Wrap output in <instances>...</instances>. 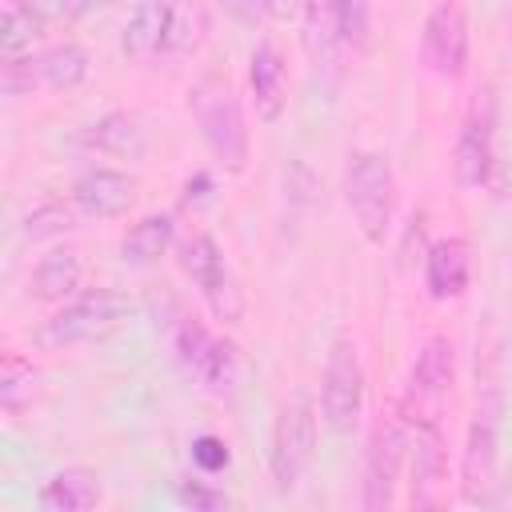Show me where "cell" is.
Instances as JSON below:
<instances>
[{
    "label": "cell",
    "instance_id": "5b68a950",
    "mask_svg": "<svg viewBox=\"0 0 512 512\" xmlns=\"http://www.w3.org/2000/svg\"><path fill=\"white\" fill-rule=\"evenodd\" d=\"M412 436H408V416L404 412H384L368 436V452H364V496L360 504L368 512H384L396 504V488H400V472L408 460Z\"/></svg>",
    "mask_w": 512,
    "mask_h": 512
},
{
    "label": "cell",
    "instance_id": "7402d4cb",
    "mask_svg": "<svg viewBox=\"0 0 512 512\" xmlns=\"http://www.w3.org/2000/svg\"><path fill=\"white\" fill-rule=\"evenodd\" d=\"M212 28V16H208V4L204 0H176L172 4V24H168V40H164V52L176 56V52H192L204 44Z\"/></svg>",
    "mask_w": 512,
    "mask_h": 512
},
{
    "label": "cell",
    "instance_id": "4fadbf2b",
    "mask_svg": "<svg viewBox=\"0 0 512 512\" xmlns=\"http://www.w3.org/2000/svg\"><path fill=\"white\" fill-rule=\"evenodd\" d=\"M452 172L460 188H488L496 176V136H492V112H476L460 136H456V152H452Z\"/></svg>",
    "mask_w": 512,
    "mask_h": 512
},
{
    "label": "cell",
    "instance_id": "e0dca14e",
    "mask_svg": "<svg viewBox=\"0 0 512 512\" xmlns=\"http://www.w3.org/2000/svg\"><path fill=\"white\" fill-rule=\"evenodd\" d=\"M172 4L176 0H136L132 16L120 32V48L132 60H152L164 52L168 40V24H172Z\"/></svg>",
    "mask_w": 512,
    "mask_h": 512
},
{
    "label": "cell",
    "instance_id": "d6a6232c",
    "mask_svg": "<svg viewBox=\"0 0 512 512\" xmlns=\"http://www.w3.org/2000/svg\"><path fill=\"white\" fill-rule=\"evenodd\" d=\"M256 8H260L268 20H280V24H288V20L304 16L308 0H256Z\"/></svg>",
    "mask_w": 512,
    "mask_h": 512
},
{
    "label": "cell",
    "instance_id": "277c9868",
    "mask_svg": "<svg viewBox=\"0 0 512 512\" xmlns=\"http://www.w3.org/2000/svg\"><path fill=\"white\" fill-rule=\"evenodd\" d=\"M364 416V364L348 336H336L320 380V420L336 436H352Z\"/></svg>",
    "mask_w": 512,
    "mask_h": 512
},
{
    "label": "cell",
    "instance_id": "cb8c5ba5",
    "mask_svg": "<svg viewBox=\"0 0 512 512\" xmlns=\"http://www.w3.org/2000/svg\"><path fill=\"white\" fill-rule=\"evenodd\" d=\"M240 368H244L240 348H236L232 340L216 336V340H212V348L204 352V360H200V368H196L192 376H196L204 388H212V392H228V388H236Z\"/></svg>",
    "mask_w": 512,
    "mask_h": 512
},
{
    "label": "cell",
    "instance_id": "ba28073f",
    "mask_svg": "<svg viewBox=\"0 0 512 512\" xmlns=\"http://www.w3.org/2000/svg\"><path fill=\"white\" fill-rule=\"evenodd\" d=\"M420 56L440 80L468 72V16L456 0H436L420 28Z\"/></svg>",
    "mask_w": 512,
    "mask_h": 512
},
{
    "label": "cell",
    "instance_id": "ffe728a7",
    "mask_svg": "<svg viewBox=\"0 0 512 512\" xmlns=\"http://www.w3.org/2000/svg\"><path fill=\"white\" fill-rule=\"evenodd\" d=\"M172 240H176V220H172L168 212H148L144 220H136V224L124 232V240H120V260H124V264H136V268L156 264V260L172 248Z\"/></svg>",
    "mask_w": 512,
    "mask_h": 512
},
{
    "label": "cell",
    "instance_id": "9a60e30c",
    "mask_svg": "<svg viewBox=\"0 0 512 512\" xmlns=\"http://www.w3.org/2000/svg\"><path fill=\"white\" fill-rule=\"evenodd\" d=\"M472 280V248L460 236H444L424 252V284L432 300H456Z\"/></svg>",
    "mask_w": 512,
    "mask_h": 512
},
{
    "label": "cell",
    "instance_id": "f546056e",
    "mask_svg": "<svg viewBox=\"0 0 512 512\" xmlns=\"http://www.w3.org/2000/svg\"><path fill=\"white\" fill-rule=\"evenodd\" d=\"M228 460H232V452L220 436H196L192 440V464L200 472H220V468H228Z\"/></svg>",
    "mask_w": 512,
    "mask_h": 512
},
{
    "label": "cell",
    "instance_id": "ac0fdd59",
    "mask_svg": "<svg viewBox=\"0 0 512 512\" xmlns=\"http://www.w3.org/2000/svg\"><path fill=\"white\" fill-rule=\"evenodd\" d=\"M80 276H84L80 252H72V248H52L48 256L36 260V268H32V276H28V296L40 300V304H60V300L76 296Z\"/></svg>",
    "mask_w": 512,
    "mask_h": 512
},
{
    "label": "cell",
    "instance_id": "6da1fadb",
    "mask_svg": "<svg viewBox=\"0 0 512 512\" xmlns=\"http://www.w3.org/2000/svg\"><path fill=\"white\" fill-rule=\"evenodd\" d=\"M136 316V300L120 288H88L72 296L60 312H52L36 328V344L44 348H72V344H92L112 336Z\"/></svg>",
    "mask_w": 512,
    "mask_h": 512
},
{
    "label": "cell",
    "instance_id": "2e32d148",
    "mask_svg": "<svg viewBox=\"0 0 512 512\" xmlns=\"http://www.w3.org/2000/svg\"><path fill=\"white\" fill-rule=\"evenodd\" d=\"M104 500V484H100V472L96 468H84V464H72V468H60L56 476H48V484L36 492V504L44 512H88Z\"/></svg>",
    "mask_w": 512,
    "mask_h": 512
},
{
    "label": "cell",
    "instance_id": "8992f818",
    "mask_svg": "<svg viewBox=\"0 0 512 512\" xmlns=\"http://www.w3.org/2000/svg\"><path fill=\"white\" fill-rule=\"evenodd\" d=\"M176 264L180 272L200 288V296L208 300L212 316L224 320V324H236L244 316V300H240V288L224 264V252L220 244L208 236V232H192L176 244Z\"/></svg>",
    "mask_w": 512,
    "mask_h": 512
},
{
    "label": "cell",
    "instance_id": "52a82bcc",
    "mask_svg": "<svg viewBox=\"0 0 512 512\" xmlns=\"http://www.w3.org/2000/svg\"><path fill=\"white\" fill-rule=\"evenodd\" d=\"M196 116H200V136H204L212 160L224 172H244L248 156H252V136H248L244 108L232 96V88L228 84H212V92L204 88L200 104H196Z\"/></svg>",
    "mask_w": 512,
    "mask_h": 512
},
{
    "label": "cell",
    "instance_id": "d4e9b609",
    "mask_svg": "<svg viewBox=\"0 0 512 512\" xmlns=\"http://www.w3.org/2000/svg\"><path fill=\"white\" fill-rule=\"evenodd\" d=\"M32 388H36L32 360H24L20 352H4V360H0V404H4V412L20 416L24 404L32 400Z\"/></svg>",
    "mask_w": 512,
    "mask_h": 512
},
{
    "label": "cell",
    "instance_id": "30bf717a",
    "mask_svg": "<svg viewBox=\"0 0 512 512\" xmlns=\"http://www.w3.org/2000/svg\"><path fill=\"white\" fill-rule=\"evenodd\" d=\"M448 500V456L436 424L416 428V440L408 448V504L412 508H436Z\"/></svg>",
    "mask_w": 512,
    "mask_h": 512
},
{
    "label": "cell",
    "instance_id": "4316f807",
    "mask_svg": "<svg viewBox=\"0 0 512 512\" xmlns=\"http://www.w3.org/2000/svg\"><path fill=\"white\" fill-rule=\"evenodd\" d=\"M304 48L316 56V64H332V56L344 48L340 36H336V24H332V12L324 0H308L304 8Z\"/></svg>",
    "mask_w": 512,
    "mask_h": 512
},
{
    "label": "cell",
    "instance_id": "83f0119b",
    "mask_svg": "<svg viewBox=\"0 0 512 512\" xmlns=\"http://www.w3.org/2000/svg\"><path fill=\"white\" fill-rule=\"evenodd\" d=\"M36 32H40V20H32V16H28L24 8H16V4L4 8V32H0L4 56H28Z\"/></svg>",
    "mask_w": 512,
    "mask_h": 512
},
{
    "label": "cell",
    "instance_id": "3957f363",
    "mask_svg": "<svg viewBox=\"0 0 512 512\" xmlns=\"http://www.w3.org/2000/svg\"><path fill=\"white\" fill-rule=\"evenodd\" d=\"M316 456V400L308 392H296L272 428V448H268V476L280 492L296 488L304 472L312 468Z\"/></svg>",
    "mask_w": 512,
    "mask_h": 512
},
{
    "label": "cell",
    "instance_id": "603a6c76",
    "mask_svg": "<svg viewBox=\"0 0 512 512\" xmlns=\"http://www.w3.org/2000/svg\"><path fill=\"white\" fill-rule=\"evenodd\" d=\"M336 24V36L348 52H368L372 48V8L368 0H324Z\"/></svg>",
    "mask_w": 512,
    "mask_h": 512
},
{
    "label": "cell",
    "instance_id": "8fae6325",
    "mask_svg": "<svg viewBox=\"0 0 512 512\" xmlns=\"http://www.w3.org/2000/svg\"><path fill=\"white\" fill-rule=\"evenodd\" d=\"M492 488H496V420L492 412H476L460 452V496L468 504H488Z\"/></svg>",
    "mask_w": 512,
    "mask_h": 512
},
{
    "label": "cell",
    "instance_id": "9c48e42d",
    "mask_svg": "<svg viewBox=\"0 0 512 512\" xmlns=\"http://www.w3.org/2000/svg\"><path fill=\"white\" fill-rule=\"evenodd\" d=\"M456 384V352L448 336H428L424 348L416 352L412 364V384H408V404L400 408L408 416V424L420 416L424 424H436L440 400L452 392Z\"/></svg>",
    "mask_w": 512,
    "mask_h": 512
},
{
    "label": "cell",
    "instance_id": "f1b7e54d",
    "mask_svg": "<svg viewBox=\"0 0 512 512\" xmlns=\"http://www.w3.org/2000/svg\"><path fill=\"white\" fill-rule=\"evenodd\" d=\"M212 340H216V336H212L196 316L180 320V328H176V356H180V364H184L188 372H196L200 360H204V352L212 348Z\"/></svg>",
    "mask_w": 512,
    "mask_h": 512
},
{
    "label": "cell",
    "instance_id": "7c38bea8",
    "mask_svg": "<svg viewBox=\"0 0 512 512\" xmlns=\"http://www.w3.org/2000/svg\"><path fill=\"white\" fill-rule=\"evenodd\" d=\"M72 204L92 220L124 216L136 204V180L116 168H88L72 184Z\"/></svg>",
    "mask_w": 512,
    "mask_h": 512
},
{
    "label": "cell",
    "instance_id": "d6986e66",
    "mask_svg": "<svg viewBox=\"0 0 512 512\" xmlns=\"http://www.w3.org/2000/svg\"><path fill=\"white\" fill-rule=\"evenodd\" d=\"M84 144L96 148V152H104V156L136 160L144 152V144H148V132H144L140 116H132V112H108L96 124H88Z\"/></svg>",
    "mask_w": 512,
    "mask_h": 512
},
{
    "label": "cell",
    "instance_id": "7a4b0ae2",
    "mask_svg": "<svg viewBox=\"0 0 512 512\" xmlns=\"http://www.w3.org/2000/svg\"><path fill=\"white\" fill-rule=\"evenodd\" d=\"M400 184L384 152H352L344 168V204L368 244H384L396 220Z\"/></svg>",
    "mask_w": 512,
    "mask_h": 512
},
{
    "label": "cell",
    "instance_id": "4dcf8cb0",
    "mask_svg": "<svg viewBox=\"0 0 512 512\" xmlns=\"http://www.w3.org/2000/svg\"><path fill=\"white\" fill-rule=\"evenodd\" d=\"M8 4L24 8V12H28L32 20H40V24H56V20L76 16L84 0H8Z\"/></svg>",
    "mask_w": 512,
    "mask_h": 512
},
{
    "label": "cell",
    "instance_id": "836d02e7",
    "mask_svg": "<svg viewBox=\"0 0 512 512\" xmlns=\"http://www.w3.org/2000/svg\"><path fill=\"white\" fill-rule=\"evenodd\" d=\"M508 68H512V8H508Z\"/></svg>",
    "mask_w": 512,
    "mask_h": 512
},
{
    "label": "cell",
    "instance_id": "44dd1931",
    "mask_svg": "<svg viewBox=\"0 0 512 512\" xmlns=\"http://www.w3.org/2000/svg\"><path fill=\"white\" fill-rule=\"evenodd\" d=\"M88 52L80 48V44H72V40H64V44H52V48H44L40 56H36V76H40V84L44 88H56V92H72V88H80L84 80H88Z\"/></svg>",
    "mask_w": 512,
    "mask_h": 512
},
{
    "label": "cell",
    "instance_id": "484cf974",
    "mask_svg": "<svg viewBox=\"0 0 512 512\" xmlns=\"http://www.w3.org/2000/svg\"><path fill=\"white\" fill-rule=\"evenodd\" d=\"M76 204H64V200H48L40 208H32L24 220H20V236L24 240H52V236H64L76 228Z\"/></svg>",
    "mask_w": 512,
    "mask_h": 512
},
{
    "label": "cell",
    "instance_id": "1f68e13d",
    "mask_svg": "<svg viewBox=\"0 0 512 512\" xmlns=\"http://www.w3.org/2000/svg\"><path fill=\"white\" fill-rule=\"evenodd\" d=\"M176 496L184 500V504H192V508H228V496L224 492H216V488H204V484H180L176 488Z\"/></svg>",
    "mask_w": 512,
    "mask_h": 512
},
{
    "label": "cell",
    "instance_id": "5bb4252c",
    "mask_svg": "<svg viewBox=\"0 0 512 512\" xmlns=\"http://www.w3.org/2000/svg\"><path fill=\"white\" fill-rule=\"evenodd\" d=\"M248 84H252V108H256V120L264 124H276L288 108V64L280 56L276 44L260 40L252 48V60H248Z\"/></svg>",
    "mask_w": 512,
    "mask_h": 512
}]
</instances>
